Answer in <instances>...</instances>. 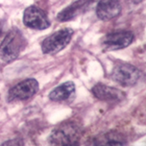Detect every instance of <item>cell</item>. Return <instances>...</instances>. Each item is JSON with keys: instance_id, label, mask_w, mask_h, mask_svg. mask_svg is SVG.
Wrapping results in <instances>:
<instances>
[{"instance_id": "7a4b0ae2", "label": "cell", "mask_w": 146, "mask_h": 146, "mask_svg": "<svg viewBox=\"0 0 146 146\" xmlns=\"http://www.w3.org/2000/svg\"><path fill=\"white\" fill-rule=\"evenodd\" d=\"M82 137V127L76 122L66 121L52 131L48 137V142L51 145L74 146L80 144Z\"/></svg>"}, {"instance_id": "3957f363", "label": "cell", "mask_w": 146, "mask_h": 146, "mask_svg": "<svg viewBox=\"0 0 146 146\" xmlns=\"http://www.w3.org/2000/svg\"><path fill=\"white\" fill-rule=\"evenodd\" d=\"M73 33L74 32L71 28H64L51 34L41 42V51L43 52V54L49 55L59 53L70 42Z\"/></svg>"}, {"instance_id": "5b68a950", "label": "cell", "mask_w": 146, "mask_h": 146, "mask_svg": "<svg viewBox=\"0 0 146 146\" xmlns=\"http://www.w3.org/2000/svg\"><path fill=\"white\" fill-rule=\"evenodd\" d=\"M38 91V83L34 78H29L14 86L8 93L9 102L25 101L32 98Z\"/></svg>"}, {"instance_id": "9c48e42d", "label": "cell", "mask_w": 146, "mask_h": 146, "mask_svg": "<svg viewBox=\"0 0 146 146\" xmlns=\"http://www.w3.org/2000/svg\"><path fill=\"white\" fill-rule=\"evenodd\" d=\"M92 2L93 0H77L73 2L59 13L57 15V20L60 22H66L74 19L87 11Z\"/></svg>"}, {"instance_id": "52a82bcc", "label": "cell", "mask_w": 146, "mask_h": 146, "mask_svg": "<svg viewBox=\"0 0 146 146\" xmlns=\"http://www.w3.org/2000/svg\"><path fill=\"white\" fill-rule=\"evenodd\" d=\"M23 23L25 26L35 30H45L50 26L47 15L36 6L26 8L23 14Z\"/></svg>"}, {"instance_id": "4fadbf2b", "label": "cell", "mask_w": 146, "mask_h": 146, "mask_svg": "<svg viewBox=\"0 0 146 146\" xmlns=\"http://www.w3.org/2000/svg\"><path fill=\"white\" fill-rule=\"evenodd\" d=\"M134 3H135V4H139V3H140V2L142 1V0H132Z\"/></svg>"}, {"instance_id": "6da1fadb", "label": "cell", "mask_w": 146, "mask_h": 146, "mask_svg": "<svg viewBox=\"0 0 146 146\" xmlns=\"http://www.w3.org/2000/svg\"><path fill=\"white\" fill-rule=\"evenodd\" d=\"M27 45V40L17 28L10 30L0 44V62L4 64L14 62Z\"/></svg>"}, {"instance_id": "277c9868", "label": "cell", "mask_w": 146, "mask_h": 146, "mask_svg": "<svg viewBox=\"0 0 146 146\" xmlns=\"http://www.w3.org/2000/svg\"><path fill=\"white\" fill-rule=\"evenodd\" d=\"M111 77L114 82L123 87H134L141 77V72L130 64H119L113 67Z\"/></svg>"}, {"instance_id": "30bf717a", "label": "cell", "mask_w": 146, "mask_h": 146, "mask_svg": "<svg viewBox=\"0 0 146 146\" xmlns=\"http://www.w3.org/2000/svg\"><path fill=\"white\" fill-rule=\"evenodd\" d=\"M121 9L120 0H100L96 7V15L99 19L108 21L120 14Z\"/></svg>"}, {"instance_id": "8992f818", "label": "cell", "mask_w": 146, "mask_h": 146, "mask_svg": "<svg viewBox=\"0 0 146 146\" xmlns=\"http://www.w3.org/2000/svg\"><path fill=\"white\" fill-rule=\"evenodd\" d=\"M134 33L131 31H116L103 36L101 44L104 50L114 51L126 48L134 40Z\"/></svg>"}, {"instance_id": "5bb4252c", "label": "cell", "mask_w": 146, "mask_h": 146, "mask_svg": "<svg viewBox=\"0 0 146 146\" xmlns=\"http://www.w3.org/2000/svg\"><path fill=\"white\" fill-rule=\"evenodd\" d=\"M1 34H2V29H1V27H0V36H1Z\"/></svg>"}, {"instance_id": "8fae6325", "label": "cell", "mask_w": 146, "mask_h": 146, "mask_svg": "<svg viewBox=\"0 0 146 146\" xmlns=\"http://www.w3.org/2000/svg\"><path fill=\"white\" fill-rule=\"evenodd\" d=\"M75 95V84L71 81L58 86L49 93V99L54 102H64Z\"/></svg>"}, {"instance_id": "ba28073f", "label": "cell", "mask_w": 146, "mask_h": 146, "mask_svg": "<svg viewBox=\"0 0 146 146\" xmlns=\"http://www.w3.org/2000/svg\"><path fill=\"white\" fill-rule=\"evenodd\" d=\"M91 93L94 97L105 102H120L126 98V93L118 88L109 87L98 83L91 88Z\"/></svg>"}, {"instance_id": "7c38bea8", "label": "cell", "mask_w": 146, "mask_h": 146, "mask_svg": "<svg viewBox=\"0 0 146 146\" xmlns=\"http://www.w3.org/2000/svg\"><path fill=\"white\" fill-rule=\"evenodd\" d=\"M93 144L99 146H120L127 144V139L120 133L111 131L98 135L93 139Z\"/></svg>"}]
</instances>
